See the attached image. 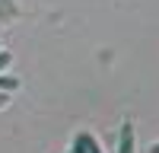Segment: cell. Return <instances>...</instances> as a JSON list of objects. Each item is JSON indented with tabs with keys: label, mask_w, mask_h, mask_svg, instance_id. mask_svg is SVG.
Returning a JSON list of instances; mask_svg holds the SVG:
<instances>
[{
	"label": "cell",
	"mask_w": 159,
	"mask_h": 153,
	"mask_svg": "<svg viewBox=\"0 0 159 153\" xmlns=\"http://www.w3.org/2000/svg\"><path fill=\"white\" fill-rule=\"evenodd\" d=\"M70 153H105V150H102V144H99L96 134L80 131V134H73V140H70Z\"/></svg>",
	"instance_id": "obj_1"
},
{
	"label": "cell",
	"mask_w": 159,
	"mask_h": 153,
	"mask_svg": "<svg viewBox=\"0 0 159 153\" xmlns=\"http://www.w3.org/2000/svg\"><path fill=\"white\" fill-rule=\"evenodd\" d=\"M115 153H137V131H134V121H130V118L121 121V131H118V150Z\"/></svg>",
	"instance_id": "obj_2"
},
{
	"label": "cell",
	"mask_w": 159,
	"mask_h": 153,
	"mask_svg": "<svg viewBox=\"0 0 159 153\" xmlns=\"http://www.w3.org/2000/svg\"><path fill=\"white\" fill-rule=\"evenodd\" d=\"M150 153H159V140H156V144H153V147H150Z\"/></svg>",
	"instance_id": "obj_7"
},
{
	"label": "cell",
	"mask_w": 159,
	"mask_h": 153,
	"mask_svg": "<svg viewBox=\"0 0 159 153\" xmlns=\"http://www.w3.org/2000/svg\"><path fill=\"white\" fill-rule=\"evenodd\" d=\"M19 89V76H13V73H0V93H16Z\"/></svg>",
	"instance_id": "obj_4"
},
{
	"label": "cell",
	"mask_w": 159,
	"mask_h": 153,
	"mask_svg": "<svg viewBox=\"0 0 159 153\" xmlns=\"http://www.w3.org/2000/svg\"><path fill=\"white\" fill-rule=\"evenodd\" d=\"M16 16H19L16 0H0V22H13Z\"/></svg>",
	"instance_id": "obj_3"
},
{
	"label": "cell",
	"mask_w": 159,
	"mask_h": 153,
	"mask_svg": "<svg viewBox=\"0 0 159 153\" xmlns=\"http://www.w3.org/2000/svg\"><path fill=\"white\" fill-rule=\"evenodd\" d=\"M10 105V93H0V109H7Z\"/></svg>",
	"instance_id": "obj_6"
},
{
	"label": "cell",
	"mask_w": 159,
	"mask_h": 153,
	"mask_svg": "<svg viewBox=\"0 0 159 153\" xmlns=\"http://www.w3.org/2000/svg\"><path fill=\"white\" fill-rule=\"evenodd\" d=\"M67 153H70V150H67Z\"/></svg>",
	"instance_id": "obj_9"
},
{
	"label": "cell",
	"mask_w": 159,
	"mask_h": 153,
	"mask_svg": "<svg viewBox=\"0 0 159 153\" xmlns=\"http://www.w3.org/2000/svg\"><path fill=\"white\" fill-rule=\"evenodd\" d=\"M0 48H3V45H0Z\"/></svg>",
	"instance_id": "obj_8"
},
{
	"label": "cell",
	"mask_w": 159,
	"mask_h": 153,
	"mask_svg": "<svg viewBox=\"0 0 159 153\" xmlns=\"http://www.w3.org/2000/svg\"><path fill=\"white\" fill-rule=\"evenodd\" d=\"M10 64H13V54H10L7 48H0V73H3V70H10Z\"/></svg>",
	"instance_id": "obj_5"
}]
</instances>
